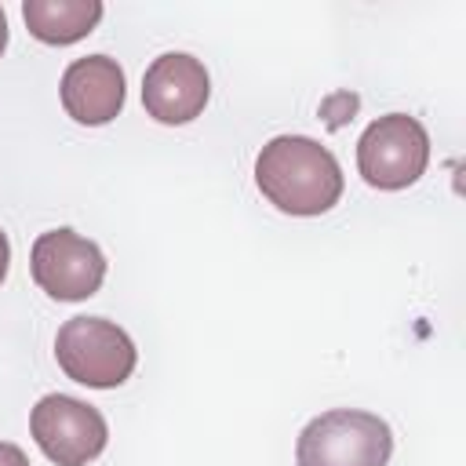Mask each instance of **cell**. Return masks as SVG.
Wrapping results in <instances>:
<instances>
[{
  "instance_id": "cell-1",
  "label": "cell",
  "mask_w": 466,
  "mask_h": 466,
  "mask_svg": "<svg viewBox=\"0 0 466 466\" xmlns=\"http://www.w3.org/2000/svg\"><path fill=\"white\" fill-rule=\"evenodd\" d=\"M262 197L284 215H324L342 197V167L328 146L306 135H277L255 157Z\"/></svg>"
},
{
  "instance_id": "cell-2",
  "label": "cell",
  "mask_w": 466,
  "mask_h": 466,
  "mask_svg": "<svg viewBox=\"0 0 466 466\" xmlns=\"http://www.w3.org/2000/svg\"><path fill=\"white\" fill-rule=\"evenodd\" d=\"M393 455L390 426L357 408H331L306 422L295 444L299 466H386Z\"/></svg>"
},
{
  "instance_id": "cell-3",
  "label": "cell",
  "mask_w": 466,
  "mask_h": 466,
  "mask_svg": "<svg viewBox=\"0 0 466 466\" xmlns=\"http://www.w3.org/2000/svg\"><path fill=\"white\" fill-rule=\"evenodd\" d=\"M55 357L73 382L91 390H116L138 364L131 335L106 317H69L58 328Z\"/></svg>"
},
{
  "instance_id": "cell-4",
  "label": "cell",
  "mask_w": 466,
  "mask_h": 466,
  "mask_svg": "<svg viewBox=\"0 0 466 466\" xmlns=\"http://www.w3.org/2000/svg\"><path fill=\"white\" fill-rule=\"evenodd\" d=\"M430 164V135L408 113L371 120L357 142V167L375 189H408Z\"/></svg>"
},
{
  "instance_id": "cell-5",
  "label": "cell",
  "mask_w": 466,
  "mask_h": 466,
  "mask_svg": "<svg viewBox=\"0 0 466 466\" xmlns=\"http://www.w3.org/2000/svg\"><path fill=\"white\" fill-rule=\"evenodd\" d=\"M29 269L40 291H47L58 302H80L91 299L106 280V255L95 240L73 233V229H47L33 240Z\"/></svg>"
},
{
  "instance_id": "cell-6",
  "label": "cell",
  "mask_w": 466,
  "mask_h": 466,
  "mask_svg": "<svg viewBox=\"0 0 466 466\" xmlns=\"http://www.w3.org/2000/svg\"><path fill=\"white\" fill-rule=\"evenodd\" d=\"M29 433L58 466H87L109 441L102 411L66 393H47L36 400V408L29 411Z\"/></svg>"
},
{
  "instance_id": "cell-7",
  "label": "cell",
  "mask_w": 466,
  "mask_h": 466,
  "mask_svg": "<svg viewBox=\"0 0 466 466\" xmlns=\"http://www.w3.org/2000/svg\"><path fill=\"white\" fill-rule=\"evenodd\" d=\"M211 80L200 58L167 51L149 62L142 76V106L157 124H189L204 113Z\"/></svg>"
},
{
  "instance_id": "cell-8",
  "label": "cell",
  "mask_w": 466,
  "mask_h": 466,
  "mask_svg": "<svg viewBox=\"0 0 466 466\" xmlns=\"http://www.w3.org/2000/svg\"><path fill=\"white\" fill-rule=\"evenodd\" d=\"M62 106L76 124H109L124 106V69L109 55H87L66 66L58 84Z\"/></svg>"
},
{
  "instance_id": "cell-9",
  "label": "cell",
  "mask_w": 466,
  "mask_h": 466,
  "mask_svg": "<svg viewBox=\"0 0 466 466\" xmlns=\"http://www.w3.org/2000/svg\"><path fill=\"white\" fill-rule=\"evenodd\" d=\"M22 18L36 40L66 47L84 40L98 25L102 4L98 0H25Z\"/></svg>"
},
{
  "instance_id": "cell-10",
  "label": "cell",
  "mask_w": 466,
  "mask_h": 466,
  "mask_svg": "<svg viewBox=\"0 0 466 466\" xmlns=\"http://www.w3.org/2000/svg\"><path fill=\"white\" fill-rule=\"evenodd\" d=\"M0 466H29V459H25V451L18 444L0 441Z\"/></svg>"
},
{
  "instance_id": "cell-11",
  "label": "cell",
  "mask_w": 466,
  "mask_h": 466,
  "mask_svg": "<svg viewBox=\"0 0 466 466\" xmlns=\"http://www.w3.org/2000/svg\"><path fill=\"white\" fill-rule=\"evenodd\" d=\"M7 262H11V244H7V233L0 229V284L7 277Z\"/></svg>"
},
{
  "instance_id": "cell-12",
  "label": "cell",
  "mask_w": 466,
  "mask_h": 466,
  "mask_svg": "<svg viewBox=\"0 0 466 466\" xmlns=\"http://www.w3.org/2000/svg\"><path fill=\"white\" fill-rule=\"evenodd\" d=\"M7 47V18H4V7H0V55Z\"/></svg>"
}]
</instances>
